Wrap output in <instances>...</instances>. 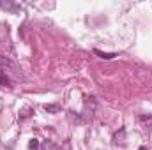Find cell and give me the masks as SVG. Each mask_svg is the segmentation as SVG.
<instances>
[{
  "mask_svg": "<svg viewBox=\"0 0 152 150\" xmlns=\"http://www.w3.org/2000/svg\"><path fill=\"white\" fill-rule=\"evenodd\" d=\"M18 79H20V69H18V66L11 58H7V57H0V85L11 87Z\"/></svg>",
  "mask_w": 152,
  "mask_h": 150,
  "instance_id": "1",
  "label": "cell"
},
{
  "mask_svg": "<svg viewBox=\"0 0 152 150\" xmlns=\"http://www.w3.org/2000/svg\"><path fill=\"white\" fill-rule=\"evenodd\" d=\"M41 150H71V145L66 141V143H64V147H62V145H57V143H55V141H51V140H46V141H42Z\"/></svg>",
  "mask_w": 152,
  "mask_h": 150,
  "instance_id": "2",
  "label": "cell"
},
{
  "mask_svg": "<svg viewBox=\"0 0 152 150\" xmlns=\"http://www.w3.org/2000/svg\"><path fill=\"white\" fill-rule=\"evenodd\" d=\"M138 122H140L142 129H143L147 134L152 131V115H140V117H138Z\"/></svg>",
  "mask_w": 152,
  "mask_h": 150,
  "instance_id": "3",
  "label": "cell"
},
{
  "mask_svg": "<svg viewBox=\"0 0 152 150\" xmlns=\"http://www.w3.org/2000/svg\"><path fill=\"white\" fill-rule=\"evenodd\" d=\"M113 145L115 147H124L126 145V129H120L113 134Z\"/></svg>",
  "mask_w": 152,
  "mask_h": 150,
  "instance_id": "4",
  "label": "cell"
},
{
  "mask_svg": "<svg viewBox=\"0 0 152 150\" xmlns=\"http://www.w3.org/2000/svg\"><path fill=\"white\" fill-rule=\"evenodd\" d=\"M37 149H39V140L32 138V140H30V143H28V150H37Z\"/></svg>",
  "mask_w": 152,
  "mask_h": 150,
  "instance_id": "5",
  "label": "cell"
},
{
  "mask_svg": "<svg viewBox=\"0 0 152 150\" xmlns=\"http://www.w3.org/2000/svg\"><path fill=\"white\" fill-rule=\"evenodd\" d=\"M140 150H147V149H140Z\"/></svg>",
  "mask_w": 152,
  "mask_h": 150,
  "instance_id": "6",
  "label": "cell"
}]
</instances>
